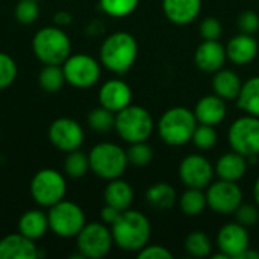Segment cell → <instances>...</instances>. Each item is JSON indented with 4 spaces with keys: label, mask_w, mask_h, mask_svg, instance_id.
Masks as SVG:
<instances>
[{
    "label": "cell",
    "mask_w": 259,
    "mask_h": 259,
    "mask_svg": "<svg viewBox=\"0 0 259 259\" xmlns=\"http://www.w3.org/2000/svg\"><path fill=\"white\" fill-rule=\"evenodd\" d=\"M114 243L126 252H140L147 246L152 228L147 217L138 211H121L120 217L111 225Z\"/></svg>",
    "instance_id": "cell-1"
},
{
    "label": "cell",
    "mask_w": 259,
    "mask_h": 259,
    "mask_svg": "<svg viewBox=\"0 0 259 259\" xmlns=\"http://www.w3.org/2000/svg\"><path fill=\"white\" fill-rule=\"evenodd\" d=\"M138 56L137 39L127 32L109 35L100 47V62L109 71L123 74L132 68Z\"/></svg>",
    "instance_id": "cell-2"
},
{
    "label": "cell",
    "mask_w": 259,
    "mask_h": 259,
    "mask_svg": "<svg viewBox=\"0 0 259 259\" xmlns=\"http://www.w3.org/2000/svg\"><path fill=\"white\" fill-rule=\"evenodd\" d=\"M32 49L44 65H62L71 55V41L64 29L59 26H49L35 33Z\"/></svg>",
    "instance_id": "cell-3"
},
{
    "label": "cell",
    "mask_w": 259,
    "mask_h": 259,
    "mask_svg": "<svg viewBox=\"0 0 259 259\" xmlns=\"http://www.w3.org/2000/svg\"><path fill=\"white\" fill-rule=\"evenodd\" d=\"M197 127V120L193 111L176 106L162 114L158 121V132L168 146H184L191 141Z\"/></svg>",
    "instance_id": "cell-4"
},
{
    "label": "cell",
    "mask_w": 259,
    "mask_h": 259,
    "mask_svg": "<svg viewBox=\"0 0 259 259\" xmlns=\"http://www.w3.org/2000/svg\"><path fill=\"white\" fill-rule=\"evenodd\" d=\"M153 118L143 106L129 105L115 114V131L129 144L147 141L153 132Z\"/></svg>",
    "instance_id": "cell-5"
},
{
    "label": "cell",
    "mask_w": 259,
    "mask_h": 259,
    "mask_svg": "<svg viewBox=\"0 0 259 259\" xmlns=\"http://www.w3.org/2000/svg\"><path fill=\"white\" fill-rule=\"evenodd\" d=\"M88 158L91 171L105 181L121 178L129 164L126 152L114 143L96 144L91 149Z\"/></svg>",
    "instance_id": "cell-6"
},
{
    "label": "cell",
    "mask_w": 259,
    "mask_h": 259,
    "mask_svg": "<svg viewBox=\"0 0 259 259\" xmlns=\"http://www.w3.org/2000/svg\"><path fill=\"white\" fill-rule=\"evenodd\" d=\"M67 193L65 178L53 168L39 170L30 181L32 199L44 208H50L64 200Z\"/></svg>",
    "instance_id": "cell-7"
},
{
    "label": "cell",
    "mask_w": 259,
    "mask_h": 259,
    "mask_svg": "<svg viewBox=\"0 0 259 259\" xmlns=\"http://www.w3.org/2000/svg\"><path fill=\"white\" fill-rule=\"evenodd\" d=\"M47 217L50 231L61 238L76 237L87 223L82 208L68 200H61L50 206Z\"/></svg>",
    "instance_id": "cell-8"
},
{
    "label": "cell",
    "mask_w": 259,
    "mask_h": 259,
    "mask_svg": "<svg viewBox=\"0 0 259 259\" xmlns=\"http://www.w3.org/2000/svg\"><path fill=\"white\" fill-rule=\"evenodd\" d=\"M79 253L83 258L100 259L106 256L112 247L114 238L111 229L105 223H85L82 231L76 235Z\"/></svg>",
    "instance_id": "cell-9"
},
{
    "label": "cell",
    "mask_w": 259,
    "mask_h": 259,
    "mask_svg": "<svg viewBox=\"0 0 259 259\" xmlns=\"http://www.w3.org/2000/svg\"><path fill=\"white\" fill-rule=\"evenodd\" d=\"M229 144L243 156L259 155V117L246 115L235 120L229 127Z\"/></svg>",
    "instance_id": "cell-10"
},
{
    "label": "cell",
    "mask_w": 259,
    "mask_h": 259,
    "mask_svg": "<svg viewBox=\"0 0 259 259\" xmlns=\"http://www.w3.org/2000/svg\"><path fill=\"white\" fill-rule=\"evenodd\" d=\"M65 82L76 88H90L100 79V64L90 55H70L62 64Z\"/></svg>",
    "instance_id": "cell-11"
},
{
    "label": "cell",
    "mask_w": 259,
    "mask_h": 259,
    "mask_svg": "<svg viewBox=\"0 0 259 259\" xmlns=\"http://www.w3.org/2000/svg\"><path fill=\"white\" fill-rule=\"evenodd\" d=\"M206 203L217 214H234L243 203V191L232 181H223L209 184L206 191Z\"/></svg>",
    "instance_id": "cell-12"
},
{
    "label": "cell",
    "mask_w": 259,
    "mask_h": 259,
    "mask_svg": "<svg viewBox=\"0 0 259 259\" xmlns=\"http://www.w3.org/2000/svg\"><path fill=\"white\" fill-rule=\"evenodd\" d=\"M49 138H50V143L56 149L68 153V152L77 150L82 146L85 134H83L82 126L76 120L62 117V118H56L50 124Z\"/></svg>",
    "instance_id": "cell-13"
},
{
    "label": "cell",
    "mask_w": 259,
    "mask_h": 259,
    "mask_svg": "<svg viewBox=\"0 0 259 259\" xmlns=\"http://www.w3.org/2000/svg\"><path fill=\"white\" fill-rule=\"evenodd\" d=\"M179 178L188 188H206L214 178L211 162L202 155H188L179 165Z\"/></svg>",
    "instance_id": "cell-14"
},
{
    "label": "cell",
    "mask_w": 259,
    "mask_h": 259,
    "mask_svg": "<svg viewBox=\"0 0 259 259\" xmlns=\"http://www.w3.org/2000/svg\"><path fill=\"white\" fill-rule=\"evenodd\" d=\"M217 246L220 252L226 253L229 258L238 259L240 255L250 246L247 228H244L240 223L225 225L217 234Z\"/></svg>",
    "instance_id": "cell-15"
},
{
    "label": "cell",
    "mask_w": 259,
    "mask_h": 259,
    "mask_svg": "<svg viewBox=\"0 0 259 259\" xmlns=\"http://www.w3.org/2000/svg\"><path fill=\"white\" fill-rule=\"evenodd\" d=\"M99 102H100V106L117 114L118 111L131 105L132 90L124 80L111 79L102 85L99 91Z\"/></svg>",
    "instance_id": "cell-16"
},
{
    "label": "cell",
    "mask_w": 259,
    "mask_h": 259,
    "mask_svg": "<svg viewBox=\"0 0 259 259\" xmlns=\"http://www.w3.org/2000/svg\"><path fill=\"white\" fill-rule=\"evenodd\" d=\"M226 47H223L217 39L208 41L205 39L194 53V64L199 70L205 73H215L219 71L225 61H226Z\"/></svg>",
    "instance_id": "cell-17"
},
{
    "label": "cell",
    "mask_w": 259,
    "mask_h": 259,
    "mask_svg": "<svg viewBox=\"0 0 259 259\" xmlns=\"http://www.w3.org/2000/svg\"><path fill=\"white\" fill-rule=\"evenodd\" d=\"M39 256L33 240L23 234H11L0 240V259H36Z\"/></svg>",
    "instance_id": "cell-18"
},
{
    "label": "cell",
    "mask_w": 259,
    "mask_h": 259,
    "mask_svg": "<svg viewBox=\"0 0 259 259\" xmlns=\"http://www.w3.org/2000/svg\"><path fill=\"white\" fill-rule=\"evenodd\" d=\"M202 9V0H162V11L165 17L175 24L193 23Z\"/></svg>",
    "instance_id": "cell-19"
},
{
    "label": "cell",
    "mask_w": 259,
    "mask_h": 259,
    "mask_svg": "<svg viewBox=\"0 0 259 259\" xmlns=\"http://www.w3.org/2000/svg\"><path fill=\"white\" fill-rule=\"evenodd\" d=\"M258 49V41L255 39V36L241 32L240 35L231 38V41L226 46V55L234 64L246 65L256 58Z\"/></svg>",
    "instance_id": "cell-20"
},
{
    "label": "cell",
    "mask_w": 259,
    "mask_h": 259,
    "mask_svg": "<svg viewBox=\"0 0 259 259\" xmlns=\"http://www.w3.org/2000/svg\"><path fill=\"white\" fill-rule=\"evenodd\" d=\"M194 115H196L197 123L200 124L215 126L222 123L226 117L225 99L219 97L217 94L202 97L194 108Z\"/></svg>",
    "instance_id": "cell-21"
},
{
    "label": "cell",
    "mask_w": 259,
    "mask_h": 259,
    "mask_svg": "<svg viewBox=\"0 0 259 259\" xmlns=\"http://www.w3.org/2000/svg\"><path fill=\"white\" fill-rule=\"evenodd\" d=\"M247 164L249 162L246 156L232 150L229 153H225L222 158H219L215 165V175L223 181L237 182L244 176L247 170Z\"/></svg>",
    "instance_id": "cell-22"
},
{
    "label": "cell",
    "mask_w": 259,
    "mask_h": 259,
    "mask_svg": "<svg viewBox=\"0 0 259 259\" xmlns=\"http://www.w3.org/2000/svg\"><path fill=\"white\" fill-rule=\"evenodd\" d=\"M49 229V217L39 209H29L18 220V232L33 241L41 240Z\"/></svg>",
    "instance_id": "cell-23"
},
{
    "label": "cell",
    "mask_w": 259,
    "mask_h": 259,
    "mask_svg": "<svg viewBox=\"0 0 259 259\" xmlns=\"http://www.w3.org/2000/svg\"><path fill=\"white\" fill-rule=\"evenodd\" d=\"M105 203L118 209V211H126L129 209L132 200H134V191L132 187L126 182L121 181L120 178L109 181L108 187L105 188Z\"/></svg>",
    "instance_id": "cell-24"
},
{
    "label": "cell",
    "mask_w": 259,
    "mask_h": 259,
    "mask_svg": "<svg viewBox=\"0 0 259 259\" xmlns=\"http://www.w3.org/2000/svg\"><path fill=\"white\" fill-rule=\"evenodd\" d=\"M241 87L243 83L240 80V76L232 70L220 68L219 71H215V76L212 77L214 93L225 100L237 99L241 91Z\"/></svg>",
    "instance_id": "cell-25"
},
{
    "label": "cell",
    "mask_w": 259,
    "mask_h": 259,
    "mask_svg": "<svg viewBox=\"0 0 259 259\" xmlns=\"http://www.w3.org/2000/svg\"><path fill=\"white\" fill-rule=\"evenodd\" d=\"M146 202L156 211H168L176 203V191L170 184L159 182L152 185L146 193Z\"/></svg>",
    "instance_id": "cell-26"
},
{
    "label": "cell",
    "mask_w": 259,
    "mask_h": 259,
    "mask_svg": "<svg viewBox=\"0 0 259 259\" xmlns=\"http://www.w3.org/2000/svg\"><path fill=\"white\" fill-rule=\"evenodd\" d=\"M237 103L238 108L246 111L249 115L259 117V76L250 77L246 83H243Z\"/></svg>",
    "instance_id": "cell-27"
},
{
    "label": "cell",
    "mask_w": 259,
    "mask_h": 259,
    "mask_svg": "<svg viewBox=\"0 0 259 259\" xmlns=\"http://www.w3.org/2000/svg\"><path fill=\"white\" fill-rule=\"evenodd\" d=\"M179 206L181 211L185 215L196 217L205 211L208 206L206 203V194L200 188H188L179 199Z\"/></svg>",
    "instance_id": "cell-28"
},
{
    "label": "cell",
    "mask_w": 259,
    "mask_h": 259,
    "mask_svg": "<svg viewBox=\"0 0 259 259\" xmlns=\"http://www.w3.org/2000/svg\"><path fill=\"white\" fill-rule=\"evenodd\" d=\"M65 83L64 70L61 65H44L39 73V87L46 93H58Z\"/></svg>",
    "instance_id": "cell-29"
},
{
    "label": "cell",
    "mask_w": 259,
    "mask_h": 259,
    "mask_svg": "<svg viewBox=\"0 0 259 259\" xmlns=\"http://www.w3.org/2000/svg\"><path fill=\"white\" fill-rule=\"evenodd\" d=\"M185 250L194 258H206L208 255H211L212 244L205 232L194 231L185 238Z\"/></svg>",
    "instance_id": "cell-30"
},
{
    "label": "cell",
    "mask_w": 259,
    "mask_h": 259,
    "mask_svg": "<svg viewBox=\"0 0 259 259\" xmlns=\"http://www.w3.org/2000/svg\"><path fill=\"white\" fill-rule=\"evenodd\" d=\"M64 170L73 179L83 178L88 173V170H91L88 155H85L79 149L73 150V152H68V155L65 158V162H64Z\"/></svg>",
    "instance_id": "cell-31"
},
{
    "label": "cell",
    "mask_w": 259,
    "mask_h": 259,
    "mask_svg": "<svg viewBox=\"0 0 259 259\" xmlns=\"http://www.w3.org/2000/svg\"><path fill=\"white\" fill-rule=\"evenodd\" d=\"M88 126L100 134L109 132L115 127V114L103 106L96 108L88 114Z\"/></svg>",
    "instance_id": "cell-32"
},
{
    "label": "cell",
    "mask_w": 259,
    "mask_h": 259,
    "mask_svg": "<svg viewBox=\"0 0 259 259\" xmlns=\"http://www.w3.org/2000/svg\"><path fill=\"white\" fill-rule=\"evenodd\" d=\"M138 3L140 0H100V8L109 17L123 18L131 15L137 9Z\"/></svg>",
    "instance_id": "cell-33"
},
{
    "label": "cell",
    "mask_w": 259,
    "mask_h": 259,
    "mask_svg": "<svg viewBox=\"0 0 259 259\" xmlns=\"http://www.w3.org/2000/svg\"><path fill=\"white\" fill-rule=\"evenodd\" d=\"M126 155H127L129 164L135 167H144L152 161L153 150L146 141H140V143H132L131 147L126 150Z\"/></svg>",
    "instance_id": "cell-34"
},
{
    "label": "cell",
    "mask_w": 259,
    "mask_h": 259,
    "mask_svg": "<svg viewBox=\"0 0 259 259\" xmlns=\"http://www.w3.org/2000/svg\"><path fill=\"white\" fill-rule=\"evenodd\" d=\"M191 141L194 143V146L200 150H208L211 147L215 146L217 143V132L214 129V126L209 124H200L196 127Z\"/></svg>",
    "instance_id": "cell-35"
},
{
    "label": "cell",
    "mask_w": 259,
    "mask_h": 259,
    "mask_svg": "<svg viewBox=\"0 0 259 259\" xmlns=\"http://www.w3.org/2000/svg\"><path fill=\"white\" fill-rule=\"evenodd\" d=\"M39 15L36 0H20L15 6V18L21 24H32Z\"/></svg>",
    "instance_id": "cell-36"
},
{
    "label": "cell",
    "mask_w": 259,
    "mask_h": 259,
    "mask_svg": "<svg viewBox=\"0 0 259 259\" xmlns=\"http://www.w3.org/2000/svg\"><path fill=\"white\" fill-rule=\"evenodd\" d=\"M17 64L8 55L0 52V90H5L14 83L17 79Z\"/></svg>",
    "instance_id": "cell-37"
},
{
    "label": "cell",
    "mask_w": 259,
    "mask_h": 259,
    "mask_svg": "<svg viewBox=\"0 0 259 259\" xmlns=\"http://www.w3.org/2000/svg\"><path fill=\"white\" fill-rule=\"evenodd\" d=\"M234 214H235L237 223L243 225L244 228H253L259 222L258 205L255 206V205H250V203H246V205L241 203Z\"/></svg>",
    "instance_id": "cell-38"
},
{
    "label": "cell",
    "mask_w": 259,
    "mask_h": 259,
    "mask_svg": "<svg viewBox=\"0 0 259 259\" xmlns=\"http://www.w3.org/2000/svg\"><path fill=\"white\" fill-rule=\"evenodd\" d=\"M222 30H223L222 23L214 17L205 18L200 24V35L203 39H208V41L219 39L222 36Z\"/></svg>",
    "instance_id": "cell-39"
},
{
    "label": "cell",
    "mask_w": 259,
    "mask_h": 259,
    "mask_svg": "<svg viewBox=\"0 0 259 259\" xmlns=\"http://www.w3.org/2000/svg\"><path fill=\"white\" fill-rule=\"evenodd\" d=\"M238 27L243 33L253 35L259 29V15L255 11H244L238 18Z\"/></svg>",
    "instance_id": "cell-40"
},
{
    "label": "cell",
    "mask_w": 259,
    "mask_h": 259,
    "mask_svg": "<svg viewBox=\"0 0 259 259\" xmlns=\"http://www.w3.org/2000/svg\"><path fill=\"white\" fill-rule=\"evenodd\" d=\"M140 259H171L173 255L162 246H144L138 252Z\"/></svg>",
    "instance_id": "cell-41"
},
{
    "label": "cell",
    "mask_w": 259,
    "mask_h": 259,
    "mask_svg": "<svg viewBox=\"0 0 259 259\" xmlns=\"http://www.w3.org/2000/svg\"><path fill=\"white\" fill-rule=\"evenodd\" d=\"M121 211L109 206V205H105V208H102V212H100V217H102V222L105 225H112L118 217H120Z\"/></svg>",
    "instance_id": "cell-42"
},
{
    "label": "cell",
    "mask_w": 259,
    "mask_h": 259,
    "mask_svg": "<svg viewBox=\"0 0 259 259\" xmlns=\"http://www.w3.org/2000/svg\"><path fill=\"white\" fill-rule=\"evenodd\" d=\"M55 24L59 26V27H64V26H68L71 21H73V15L67 11H59L55 14Z\"/></svg>",
    "instance_id": "cell-43"
},
{
    "label": "cell",
    "mask_w": 259,
    "mask_h": 259,
    "mask_svg": "<svg viewBox=\"0 0 259 259\" xmlns=\"http://www.w3.org/2000/svg\"><path fill=\"white\" fill-rule=\"evenodd\" d=\"M238 259H259V252H255V250H250V247L247 250H244L240 258Z\"/></svg>",
    "instance_id": "cell-44"
},
{
    "label": "cell",
    "mask_w": 259,
    "mask_h": 259,
    "mask_svg": "<svg viewBox=\"0 0 259 259\" xmlns=\"http://www.w3.org/2000/svg\"><path fill=\"white\" fill-rule=\"evenodd\" d=\"M253 197H255V202H256V205L259 206V179L256 181V184H255V188H253Z\"/></svg>",
    "instance_id": "cell-45"
},
{
    "label": "cell",
    "mask_w": 259,
    "mask_h": 259,
    "mask_svg": "<svg viewBox=\"0 0 259 259\" xmlns=\"http://www.w3.org/2000/svg\"><path fill=\"white\" fill-rule=\"evenodd\" d=\"M36 2H39V0H36Z\"/></svg>",
    "instance_id": "cell-46"
}]
</instances>
